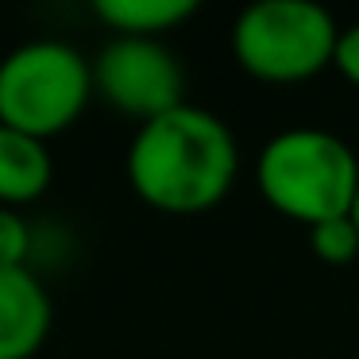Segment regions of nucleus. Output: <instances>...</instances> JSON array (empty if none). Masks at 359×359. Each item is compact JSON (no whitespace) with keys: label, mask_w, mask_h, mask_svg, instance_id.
<instances>
[{"label":"nucleus","mask_w":359,"mask_h":359,"mask_svg":"<svg viewBox=\"0 0 359 359\" xmlns=\"http://www.w3.org/2000/svg\"><path fill=\"white\" fill-rule=\"evenodd\" d=\"M240 170L232 128L209 109L182 104L140 124L128 147V186L166 217H197L228 197Z\"/></svg>","instance_id":"f257e3e1"},{"label":"nucleus","mask_w":359,"mask_h":359,"mask_svg":"<svg viewBox=\"0 0 359 359\" xmlns=\"http://www.w3.org/2000/svg\"><path fill=\"white\" fill-rule=\"evenodd\" d=\"M255 182L278 217H290L309 232L351 212L359 194V158L325 128H286L259 151Z\"/></svg>","instance_id":"f03ea898"},{"label":"nucleus","mask_w":359,"mask_h":359,"mask_svg":"<svg viewBox=\"0 0 359 359\" xmlns=\"http://www.w3.org/2000/svg\"><path fill=\"white\" fill-rule=\"evenodd\" d=\"M340 27L313 0H259L232 27V55L266 86L309 81L332 66Z\"/></svg>","instance_id":"7ed1b4c3"},{"label":"nucleus","mask_w":359,"mask_h":359,"mask_svg":"<svg viewBox=\"0 0 359 359\" xmlns=\"http://www.w3.org/2000/svg\"><path fill=\"white\" fill-rule=\"evenodd\" d=\"M93 97V62L70 43L35 39L0 62V124L47 143L62 135Z\"/></svg>","instance_id":"20e7f679"},{"label":"nucleus","mask_w":359,"mask_h":359,"mask_svg":"<svg viewBox=\"0 0 359 359\" xmlns=\"http://www.w3.org/2000/svg\"><path fill=\"white\" fill-rule=\"evenodd\" d=\"M93 93L147 124L186 104V70L163 39L116 35L93 62Z\"/></svg>","instance_id":"39448f33"},{"label":"nucleus","mask_w":359,"mask_h":359,"mask_svg":"<svg viewBox=\"0 0 359 359\" xmlns=\"http://www.w3.org/2000/svg\"><path fill=\"white\" fill-rule=\"evenodd\" d=\"M50 297L32 271H0V359H32L50 332Z\"/></svg>","instance_id":"423d86ee"},{"label":"nucleus","mask_w":359,"mask_h":359,"mask_svg":"<svg viewBox=\"0 0 359 359\" xmlns=\"http://www.w3.org/2000/svg\"><path fill=\"white\" fill-rule=\"evenodd\" d=\"M50 174H55V163L47 155V143L0 124V205L4 209H20L43 197Z\"/></svg>","instance_id":"0eeeda50"},{"label":"nucleus","mask_w":359,"mask_h":359,"mask_svg":"<svg viewBox=\"0 0 359 359\" xmlns=\"http://www.w3.org/2000/svg\"><path fill=\"white\" fill-rule=\"evenodd\" d=\"M97 20L109 24L116 35L135 39H158L174 32L197 12V0H97Z\"/></svg>","instance_id":"6e6552de"},{"label":"nucleus","mask_w":359,"mask_h":359,"mask_svg":"<svg viewBox=\"0 0 359 359\" xmlns=\"http://www.w3.org/2000/svg\"><path fill=\"white\" fill-rule=\"evenodd\" d=\"M309 248H313V255L328 266L355 263L359 259V228H355V220H351V212L309 228Z\"/></svg>","instance_id":"1a4fd4ad"},{"label":"nucleus","mask_w":359,"mask_h":359,"mask_svg":"<svg viewBox=\"0 0 359 359\" xmlns=\"http://www.w3.org/2000/svg\"><path fill=\"white\" fill-rule=\"evenodd\" d=\"M32 255V228L20 209L0 205V271H24Z\"/></svg>","instance_id":"9d476101"},{"label":"nucleus","mask_w":359,"mask_h":359,"mask_svg":"<svg viewBox=\"0 0 359 359\" xmlns=\"http://www.w3.org/2000/svg\"><path fill=\"white\" fill-rule=\"evenodd\" d=\"M332 70L340 74L348 86L359 89V24L344 27L336 39V55H332Z\"/></svg>","instance_id":"9b49d317"},{"label":"nucleus","mask_w":359,"mask_h":359,"mask_svg":"<svg viewBox=\"0 0 359 359\" xmlns=\"http://www.w3.org/2000/svg\"><path fill=\"white\" fill-rule=\"evenodd\" d=\"M351 220H355V228H359V194H355V205H351Z\"/></svg>","instance_id":"f8f14e48"}]
</instances>
